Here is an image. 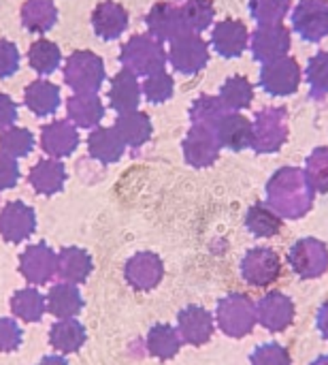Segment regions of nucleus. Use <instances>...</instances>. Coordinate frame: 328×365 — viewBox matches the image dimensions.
<instances>
[{"instance_id": "obj_1", "label": "nucleus", "mask_w": 328, "mask_h": 365, "mask_svg": "<svg viewBox=\"0 0 328 365\" xmlns=\"http://www.w3.org/2000/svg\"><path fill=\"white\" fill-rule=\"evenodd\" d=\"M267 197L271 207L288 218H297L303 216L310 205H312V197H314V188L307 182L305 171L295 169V167H286L280 169L269 186H267Z\"/></svg>"}, {"instance_id": "obj_2", "label": "nucleus", "mask_w": 328, "mask_h": 365, "mask_svg": "<svg viewBox=\"0 0 328 365\" xmlns=\"http://www.w3.org/2000/svg\"><path fill=\"white\" fill-rule=\"evenodd\" d=\"M169 60V53L164 51L162 43L154 38L152 34H132L120 53V62L124 68L132 71L134 75H156L164 71V64Z\"/></svg>"}, {"instance_id": "obj_3", "label": "nucleus", "mask_w": 328, "mask_h": 365, "mask_svg": "<svg viewBox=\"0 0 328 365\" xmlns=\"http://www.w3.org/2000/svg\"><path fill=\"white\" fill-rule=\"evenodd\" d=\"M64 81L75 90V94H96L105 81L102 58L92 51L70 53L64 66Z\"/></svg>"}, {"instance_id": "obj_4", "label": "nucleus", "mask_w": 328, "mask_h": 365, "mask_svg": "<svg viewBox=\"0 0 328 365\" xmlns=\"http://www.w3.org/2000/svg\"><path fill=\"white\" fill-rule=\"evenodd\" d=\"M288 137V111L284 107H267L252 122V148L256 152H275Z\"/></svg>"}, {"instance_id": "obj_5", "label": "nucleus", "mask_w": 328, "mask_h": 365, "mask_svg": "<svg viewBox=\"0 0 328 365\" xmlns=\"http://www.w3.org/2000/svg\"><path fill=\"white\" fill-rule=\"evenodd\" d=\"M260 86L271 96L295 94L301 86V66L295 58L284 56L271 62H265L260 68Z\"/></svg>"}, {"instance_id": "obj_6", "label": "nucleus", "mask_w": 328, "mask_h": 365, "mask_svg": "<svg viewBox=\"0 0 328 365\" xmlns=\"http://www.w3.org/2000/svg\"><path fill=\"white\" fill-rule=\"evenodd\" d=\"M169 62L175 66V71H179L184 75H194L201 68H205V64L209 62L207 43L201 38V34L188 32L171 43Z\"/></svg>"}, {"instance_id": "obj_7", "label": "nucleus", "mask_w": 328, "mask_h": 365, "mask_svg": "<svg viewBox=\"0 0 328 365\" xmlns=\"http://www.w3.org/2000/svg\"><path fill=\"white\" fill-rule=\"evenodd\" d=\"M147 34H152L154 38H158L160 43L162 41H175L188 32H192L186 24V17H184V11L181 6L173 4V2H158L152 6V11L147 13Z\"/></svg>"}, {"instance_id": "obj_8", "label": "nucleus", "mask_w": 328, "mask_h": 365, "mask_svg": "<svg viewBox=\"0 0 328 365\" xmlns=\"http://www.w3.org/2000/svg\"><path fill=\"white\" fill-rule=\"evenodd\" d=\"M290 43V30L284 24H260L250 38L252 53L263 64L288 56Z\"/></svg>"}, {"instance_id": "obj_9", "label": "nucleus", "mask_w": 328, "mask_h": 365, "mask_svg": "<svg viewBox=\"0 0 328 365\" xmlns=\"http://www.w3.org/2000/svg\"><path fill=\"white\" fill-rule=\"evenodd\" d=\"M292 26L301 38L322 41L328 36V0H301L292 11Z\"/></svg>"}, {"instance_id": "obj_10", "label": "nucleus", "mask_w": 328, "mask_h": 365, "mask_svg": "<svg viewBox=\"0 0 328 365\" xmlns=\"http://www.w3.org/2000/svg\"><path fill=\"white\" fill-rule=\"evenodd\" d=\"M19 272L30 284H47L58 276V255L45 246H28L19 257Z\"/></svg>"}, {"instance_id": "obj_11", "label": "nucleus", "mask_w": 328, "mask_h": 365, "mask_svg": "<svg viewBox=\"0 0 328 365\" xmlns=\"http://www.w3.org/2000/svg\"><path fill=\"white\" fill-rule=\"evenodd\" d=\"M220 139L216 135L213 128L209 126H199V124H192V128L188 130L186 139H184V154H186V160L194 167H207L211 165L218 154H220Z\"/></svg>"}, {"instance_id": "obj_12", "label": "nucleus", "mask_w": 328, "mask_h": 365, "mask_svg": "<svg viewBox=\"0 0 328 365\" xmlns=\"http://www.w3.org/2000/svg\"><path fill=\"white\" fill-rule=\"evenodd\" d=\"M218 323L228 336H245L254 327V308L248 297L231 295L220 302Z\"/></svg>"}, {"instance_id": "obj_13", "label": "nucleus", "mask_w": 328, "mask_h": 365, "mask_svg": "<svg viewBox=\"0 0 328 365\" xmlns=\"http://www.w3.org/2000/svg\"><path fill=\"white\" fill-rule=\"evenodd\" d=\"M36 227V216L32 207L21 201L6 203L0 212V235L11 244H21L32 235Z\"/></svg>"}, {"instance_id": "obj_14", "label": "nucleus", "mask_w": 328, "mask_h": 365, "mask_svg": "<svg viewBox=\"0 0 328 365\" xmlns=\"http://www.w3.org/2000/svg\"><path fill=\"white\" fill-rule=\"evenodd\" d=\"M211 43L216 51L224 58H237L248 49L250 32L243 21L239 19H222L213 26Z\"/></svg>"}, {"instance_id": "obj_15", "label": "nucleus", "mask_w": 328, "mask_h": 365, "mask_svg": "<svg viewBox=\"0 0 328 365\" xmlns=\"http://www.w3.org/2000/svg\"><path fill=\"white\" fill-rule=\"evenodd\" d=\"M79 145L77 126L70 120H55L41 130V148L51 158H64Z\"/></svg>"}, {"instance_id": "obj_16", "label": "nucleus", "mask_w": 328, "mask_h": 365, "mask_svg": "<svg viewBox=\"0 0 328 365\" xmlns=\"http://www.w3.org/2000/svg\"><path fill=\"white\" fill-rule=\"evenodd\" d=\"M290 263H292L295 272L301 274L303 278L320 276V274H324V269L328 267L327 248L316 240H303L292 248Z\"/></svg>"}, {"instance_id": "obj_17", "label": "nucleus", "mask_w": 328, "mask_h": 365, "mask_svg": "<svg viewBox=\"0 0 328 365\" xmlns=\"http://www.w3.org/2000/svg\"><path fill=\"white\" fill-rule=\"evenodd\" d=\"M164 274L162 261L152 252H139L126 263V280L137 291L154 289Z\"/></svg>"}, {"instance_id": "obj_18", "label": "nucleus", "mask_w": 328, "mask_h": 365, "mask_svg": "<svg viewBox=\"0 0 328 365\" xmlns=\"http://www.w3.org/2000/svg\"><path fill=\"white\" fill-rule=\"evenodd\" d=\"M282 272L280 257L273 250H252L243 261V276L254 287L273 282Z\"/></svg>"}, {"instance_id": "obj_19", "label": "nucleus", "mask_w": 328, "mask_h": 365, "mask_svg": "<svg viewBox=\"0 0 328 365\" xmlns=\"http://www.w3.org/2000/svg\"><path fill=\"white\" fill-rule=\"evenodd\" d=\"M92 26L100 38H117L128 28V13L122 4L113 0L100 2L92 13Z\"/></svg>"}, {"instance_id": "obj_20", "label": "nucleus", "mask_w": 328, "mask_h": 365, "mask_svg": "<svg viewBox=\"0 0 328 365\" xmlns=\"http://www.w3.org/2000/svg\"><path fill=\"white\" fill-rule=\"evenodd\" d=\"M216 135L222 145L235 152L245 150L252 145V122L239 111H228L216 126Z\"/></svg>"}, {"instance_id": "obj_21", "label": "nucleus", "mask_w": 328, "mask_h": 365, "mask_svg": "<svg viewBox=\"0 0 328 365\" xmlns=\"http://www.w3.org/2000/svg\"><path fill=\"white\" fill-rule=\"evenodd\" d=\"M109 98H111V107L117 113L134 111L141 101V86L137 81V75L128 68H122L111 81Z\"/></svg>"}, {"instance_id": "obj_22", "label": "nucleus", "mask_w": 328, "mask_h": 365, "mask_svg": "<svg viewBox=\"0 0 328 365\" xmlns=\"http://www.w3.org/2000/svg\"><path fill=\"white\" fill-rule=\"evenodd\" d=\"M213 331V319L203 308H186L179 314V336L188 344H205L211 338Z\"/></svg>"}, {"instance_id": "obj_23", "label": "nucleus", "mask_w": 328, "mask_h": 365, "mask_svg": "<svg viewBox=\"0 0 328 365\" xmlns=\"http://www.w3.org/2000/svg\"><path fill=\"white\" fill-rule=\"evenodd\" d=\"M66 113L75 126L94 128L102 120L105 107H102L98 94H73L66 101Z\"/></svg>"}, {"instance_id": "obj_24", "label": "nucleus", "mask_w": 328, "mask_h": 365, "mask_svg": "<svg viewBox=\"0 0 328 365\" xmlns=\"http://www.w3.org/2000/svg\"><path fill=\"white\" fill-rule=\"evenodd\" d=\"M83 308V299L79 295V289L70 282H60L53 284L49 295H47V310L55 319H75L79 310Z\"/></svg>"}, {"instance_id": "obj_25", "label": "nucleus", "mask_w": 328, "mask_h": 365, "mask_svg": "<svg viewBox=\"0 0 328 365\" xmlns=\"http://www.w3.org/2000/svg\"><path fill=\"white\" fill-rule=\"evenodd\" d=\"M28 180L38 195H55L64 186L66 171L58 158H47V160H38L32 167Z\"/></svg>"}, {"instance_id": "obj_26", "label": "nucleus", "mask_w": 328, "mask_h": 365, "mask_svg": "<svg viewBox=\"0 0 328 365\" xmlns=\"http://www.w3.org/2000/svg\"><path fill=\"white\" fill-rule=\"evenodd\" d=\"M23 103L36 115H51L60 107V90L51 81L36 79L26 88Z\"/></svg>"}, {"instance_id": "obj_27", "label": "nucleus", "mask_w": 328, "mask_h": 365, "mask_svg": "<svg viewBox=\"0 0 328 365\" xmlns=\"http://www.w3.org/2000/svg\"><path fill=\"white\" fill-rule=\"evenodd\" d=\"M88 150L100 163H115V160L122 158V154L126 150V143L117 135L115 126H111V128H96L88 137Z\"/></svg>"}, {"instance_id": "obj_28", "label": "nucleus", "mask_w": 328, "mask_h": 365, "mask_svg": "<svg viewBox=\"0 0 328 365\" xmlns=\"http://www.w3.org/2000/svg\"><path fill=\"white\" fill-rule=\"evenodd\" d=\"M115 130L122 137V141L130 148H141L149 135H152V122L145 113L141 111H126L120 113L115 120Z\"/></svg>"}, {"instance_id": "obj_29", "label": "nucleus", "mask_w": 328, "mask_h": 365, "mask_svg": "<svg viewBox=\"0 0 328 365\" xmlns=\"http://www.w3.org/2000/svg\"><path fill=\"white\" fill-rule=\"evenodd\" d=\"M92 274V257L81 248H64L58 255V276L64 282L77 284Z\"/></svg>"}, {"instance_id": "obj_30", "label": "nucleus", "mask_w": 328, "mask_h": 365, "mask_svg": "<svg viewBox=\"0 0 328 365\" xmlns=\"http://www.w3.org/2000/svg\"><path fill=\"white\" fill-rule=\"evenodd\" d=\"M292 314H295L292 304H290L284 295H280V293L267 295V297L260 302V306H258L260 323H263L265 327L273 329V331H280V329H284L286 325H290Z\"/></svg>"}, {"instance_id": "obj_31", "label": "nucleus", "mask_w": 328, "mask_h": 365, "mask_svg": "<svg viewBox=\"0 0 328 365\" xmlns=\"http://www.w3.org/2000/svg\"><path fill=\"white\" fill-rule=\"evenodd\" d=\"M49 342L55 351H60L62 355L66 353H75L83 346L85 342V327L75 321V319H64L58 321L51 331H49Z\"/></svg>"}, {"instance_id": "obj_32", "label": "nucleus", "mask_w": 328, "mask_h": 365, "mask_svg": "<svg viewBox=\"0 0 328 365\" xmlns=\"http://www.w3.org/2000/svg\"><path fill=\"white\" fill-rule=\"evenodd\" d=\"M58 19L53 0H26L21 6V24L30 32H47Z\"/></svg>"}, {"instance_id": "obj_33", "label": "nucleus", "mask_w": 328, "mask_h": 365, "mask_svg": "<svg viewBox=\"0 0 328 365\" xmlns=\"http://www.w3.org/2000/svg\"><path fill=\"white\" fill-rule=\"evenodd\" d=\"M220 101L224 103V107L228 111H241L245 107L252 105L254 101V88L250 83L248 77L243 75H235V77H228L222 88H220Z\"/></svg>"}, {"instance_id": "obj_34", "label": "nucleus", "mask_w": 328, "mask_h": 365, "mask_svg": "<svg viewBox=\"0 0 328 365\" xmlns=\"http://www.w3.org/2000/svg\"><path fill=\"white\" fill-rule=\"evenodd\" d=\"M45 297L36 289H21L11 297V312L26 321V323H36L45 314Z\"/></svg>"}, {"instance_id": "obj_35", "label": "nucleus", "mask_w": 328, "mask_h": 365, "mask_svg": "<svg viewBox=\"0 0 328 365\" xmlns=\"http://www.w3.org/2000/svg\"><path fill=\"white\" fill-rule=\"evenodd\" d=\"M228 113V109L224 107V103L220 101V96H209V94H203L199 96L192 107H190V118H192V124H199V126H209L216 130V126L220 124V120Z\"/></svg>"}, {"instance_id": "obj_36", "label": "nucleus", "mask_w": 328, "mask_h": 365, "mask_svg": "<svg viewBox=\"0 0 328 365\" xmlns=\"http://www.w3.org/2000/svg\"><path fill=\"white\" fill-rule=\"evenodd\" d=\"M181 342L184 340L179 336V331H175L169 325H158L147 336V349H149V353L156 355V357H160V359H171L173 355H177Z\"/></svg>"}, {"instance_id": "obj_37", "label": "nucleus", "mask_w": 328, "mask_h": 365, "mask_svg": "<svg viewBox=\"0 0 328 365\" xmlns=\"http://www.w3.org/2000/svg\"><path fill=\"white\" fill-rule=\"evenodd\" d=\"M28 60H30V66L41 73V75H49L58 68L60 64V49L55 43L47 41V38H41L36 43H32L30 47V53H28Z\"/></svg>"}, {"instance_id": "obj_38", "label": "nucleus", "mask_w": 328, "mask_h": 365, "mask_svg": "<svg viewBox=\"0 0 328 365\" xmlns=\"http://www.w3.org/2000/svg\"><path fill=\"white\" fill-rule=\"evenodd\" d=\"M181 11H184L188 28L196 34L207 30L216 17V6L211 0H186L181 4Z\"/></svg>"}, {"instance_id": "obj_39", "label": "nucleus", "mask_w": 328, "mask_h": 365, "mask_svg": "<svg viewBox=\"0 0 328 365\" xmlns=\"http://www.w3.org/2000/svg\"><path fill=\"white\" fill-rule=\"evenodd\" d=\"M292 0H250V13L260 24H282Z\"/></svg>"}, {"instance_id": "obj_40", "label": "nucleus", "mask_w": 328, "mask_h": 365, "mask_svg": "<svg viewBox=\"0 0 328 365\" xmlns=\"http://www.w3.org/2000/svg\"><path fill=\"white\" fill-rule=\"evenodd\" d=\"M0 148H2L4 154H9L13 158L28 156L32 152V148H34V137L26 128L11 126V128L0 133Z\"/></svg>"}, {"instance_id": "obj_41", "label": "nucleus", "mask_w": 328, "mask_h": 365, "mask_svg": "<svg viewBox=\"0 0 328 365\" xmlns=\"http://www.w3.org/2000/svg\"><path fill=\"white\" fill-rule=\"evenodd\" d=\"M307 83L314 98H324L328 94V51H318L307 64Z\"/></svg>"}, {"instance_id": "obj_42", "label": "nucleus", "mask_w": 328, "mask_h": 365, "mask_svg": "<svg viewBox=\"0 0 328 365\" xmlns=\"http://www.w3.org/2000/svg\"><path fill=\"white\" fill-rule=\"evenodd\" d=\"M305 175H307V182L312 184L314 190L328 192V148L314 150V154L307 158Z\"/></svg>"}, {"instance_id": "obj_43", "label": "nucleus", "mask_w": 328, "mask_h": 365, "mask_svg": "<svg viewBox=\"0 0 328 365\" xmlns=\"http://www.w3.org/2000/svg\"><path fill=\"white\" fill-rule=\"evenodd\" d=\"M280 218L275 212L267 210L265 205H254L248 214V227L252 229V233L265 237V235H275L280 231Z\"/></svg>"}, {"instance_id": "obj_44", "label": "nucleus", "mask_w": 328, "mask_h": 365, "mask_svg": "<svg viewBox=\"0 0 328 365\" xmlns=\"http://www.w3.org/2000/svg\"><path fill=\"white\" fill-rule=\"evenodd\" d=\"M141 92L145 94V98L149 103H164L173 96V77L166 75L164 71L149 75V77H145Z\"/></svg>"}, {"instance_id": "obj_45", "label": "nucleus", "mask_w": 328, "mask_h": 365, "mask_svg": "<svg viewBox=\"0 0 328 365\" xmlns=\"http://www.w3.org/2000/svg\"><path fill=\"white\" fill-rule=\"evenodd\" d=\"M21 344V329L13 319H0V353H11Z\"/></svg>"}, {"instance_id": "obj_46", "label": "nucleus", "mask_w": 328, "mask_h": 365, "mask_svg": "<svg viewBox=\"0 0 328 365\" xmlns=\"http://www.w3.org/2000/svg\"><path fill=\"white\" fill-rule=\"evenodd\" d=\"M252 361L254 365H290V357L282 346L271 344V346H260L254 353Z\"/></svg>"}, {"instance_id": "obj_47", "label": "nucleus", "mask_w": 328, "mask_h": 365, "mask_svg": "<svg viewBox=\"0 0 328 365\" xmlns=\"http://www.w3.org/2000/svg\"><path fill=\"white\" fill-rule=\"evenodd\" d=\"M19 66V51L11 41L0 38V77H11Z\"/></svg>"}, {"instance_id": "obj_48", "label": "nucleus", "mask_w": 328, "mask_h": 365, "mask_svg": "<svg viewBox=\"0 0 328 365\" xmlns=\"http://www.w3.org/2000/svg\"><path fill=\"white\" fill-rule=\"evenodd\" d=\"M19 180V167L17 160L4 152H0V190L13 188Z\"/></svg>"}, {"instance_id": "obj_49", "label": "nucleus", "mask_w": 328, "mask_h": 365, "mask_svg": "<svg viewBox=\"0 0 328 365\" xmlns=\"http://www.w3.org/2000/svg\"><path fill=\"white\" fill-rule=\"evenodd\" d=\"M17 120V107L11 101V96L0 94V130H6L13 126V122Z\"/></svg>"}, {"instance_id": "obj_50", "label": "nucleus", "mask_w": 328, "mask_h": 365, "mask_svg": "<svg viewBox=\"0 0 328 365\" xmlns=\"http://www.w3.org/2000/svg\"><path fill=\"white\" fill-rule=\"evenodd\" d=\"M318 325H320L324 338H328V304L327 306H322V310H320V314H318Z\"/></svg>"}, {"instance_id": "obj_51", "label": "nucleus", "mask_w": 328, "mask_h": 365, "mask_svg": "<svg viewBox=\"0 0 328 365\" xmlns=\"http://www.w3.org/2000/svg\"><path fill=\"white\" fill-rule=\"evenodd\" d=\"M36 365H68V364H66V359H64V357H60V355H49V357L41 359Z\"/></svg>"}, {"instance_id": "obj_52", "label": "nucleus", "mask_w": 328, "mask_h": 365, "mask_svg": "<svg viewBox=\"0 0 328 365\" xmlns=\"http://www.w3.org/2000/svg\"><path fill=\"white\" fill-rule=\"evenodd\" d=\"M314 365H328V357H322V359H318Z\"/></svg>"}]
</instances>
